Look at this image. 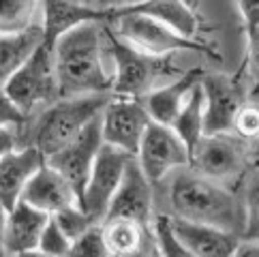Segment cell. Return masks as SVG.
Here are the masks:
<instances>
[{"label":"cell","mask_w":259,"mask_h":257,"mask_svg":"<svg viewBox=\"0 0 259 257\" xmlns=\"http://www.w3.org/2000/svg\"><path fill=\"white\" fill-rule=\"evenodd\" d=\"M154 208L156 217L219 227L240 238L246 229L240 189L219 185L191 167L171 174L154 187Z\"/></svg>","instance_id":"6da1fadb"},{"label":"cell","mask_w":259,"mask_h":257,"mask_svg":"<svg viewBox=\"0 0 259 257\" xmlns=\"http://www.w3.org/2000/svg\"><path fill=\"white\" fill-rule=\"evenodd\" d=\"M52 45L60 99L112 97L114 54L107 22H88Z\"/></svg>","instance_id":"7a4b0ae2"},{"label":"cell","mask_w":259,"mask_h":257,"mask_svg":"<svg viewBox=\"0 0 259 257\" xmlns=\"http://www.w3.org/2000/svg\"><path fill=\"white\" fill-rule=\"evenodd\" d=\"M112 97H77V99H58L56 103L30 116L20 128V148L39 150L45 161L52 154L62 150L75 137L99 120L105 112Z\"/></svg>","instance_id":"3957f363"},{"label":"cell","mask_w":259,"mask_h":257,"mask_svg":"<svg viewBox=\"0 0 259 257\" xmlns=\"http://www.w3.org/2000/svg\"><path fill=\"white\" fill-rule=\"evenodd\" d=\"M107 26L122 45L154 60H165L171 56H180V54L206 52L201 43L184 39L161 22L144 13H137L131 3H116Z\"/></svg>","instance_id":"277c9868"},{"label":"cell","mask_w":259,"mask_h":257,"mask_svg":"<svg viewBox=\"0 0 259 257\" xmlns=\"http://www.w3.org/2000/svg\"><path fill=\"white\" fill-rule=\"evenodd\" d=\"M5 93L28 120L41 109L50 107L60 99V86L56 77L52 45L45 43L34 52V56L24 64L5 84Z\"/></svg>","instance_id":"5b68a950"},{"label":"cell","mask_w":259,"mask_h":257,"mask_svg":"<svg viewBox=\"0 0 259 257\" xmlns=\"http://www.w3.org/2000/svg\"><path fill=\"white\" fill-rule=\"evenodd\" d=\"M251 161V146L234 133L206 135L191 154V169L201 176L238 189L248 176L246 167Z\"/></svg>","instance_id":"8992f818"},{"label":"cell","mask_w":259,"mask_h":257,"mask_svg":"<svg viewBox=\"0 0 259 257\" xmlns=\"http://www.w3.org/2000/svg\"><path fill=\"white\" fill-rule=\"evenodd\" d=\"M112 32V30H109ZM112 54H114V90L112 97L116 99H144L148 93L163 84H169L174 79L184 75L169 71V60H154L133 52L131 48L120 43L112 34ZM193 73V71H191Z\"/></svg>","instance_id":"52a82bcc"},{"label":"cell","mask_w":259,"mask_h":257,"mask_svg":"<svg viewBox=\"0 0 259 257\" xmlns=\"http://www.w3.org/2000/svg\"><path fill=\"white\" fill-rule=\"evenodd\" d=\"M131 161H133L131 154L116 150L107 144H103V148H101L95 165H92L90 178L86 182L84 197H81V208L86 210V215L97 225L105 223L112 199L118 193L120 185H122Z\"/></svg>","instance_id":"ba28073f"},{"label":"cell","mask_w":259,"mask_h":257,"mask_svg":"<svg viewBox=\"0 0 259 257\" xmlns=\"http://www.w3.org/2000/svg\"><path fill=\"white\" fill-rule=\"evenodd\" d=\"M135 163L156 187L171 174L191 167V152L171 126L150 124L135 154Z\"/></svg>","instance_id":"9c48e42d"},{"label":"cell","mask_w":259,"mask_h":257,"mask_svg":"<svg viewBox=\"0 0 259 257\" xmlns=\"http://www.w3.org/2000/svg\"><path fill=\"white\" fill-rule=\"evenodd\" d=\"M150 124V118L137 99L112 97L103 116H101L103 142L116 150L131 154V157H135L140 150V144Z\"/></svg>","instance_id":"30bf717a"},{"label":"cell","mask_w":259,"mask_h":257,"mask_svg":"<svg viewBox=\"0 0 259 257\" xmlns=\"http://www.w3.org/2000/svg\"><path fill=\"white\" fill-rule=\"evenodd\" d=\"M103 144L105 142H103V131H101V118H99V120H95L88 128H84L71 144H67L62 150L52 154V157L45 161L52 169H56L62 178H67L69 185L75 189L79 201L84 197V189L90 178L92 165H95Z\"/></svg>","instance_id":"8fae6325"},{"label":"cell","mask_w":259,"mask_h":257,"mask_svg":"<svg viewBox=\"0 0 259 257\" xmlns=\"http://www.w3.org/2000/svg\"><path fill=\"white\" fill-rule=\"evenodd\" d=\"M109 219H128V221L142 223L148 227H152L156 219L154 185L146 178V174L140 169L135 159L128 165L122 185H120L118 193L112 199L105 221H109Z\"/></svg>","instance_id":"7c38bea8"},{"label":"cell","mask_w":259,"mask_h":257,"mask_svg":"<svg viewBox=\"0 0 259 257\" xmlns=\"http://www.w3.org/2000/svg\"><path fill=\"white\" fill-rule=\"evenodd\" d=\"M50 219V215L20 201L15 208L9 210L3 236V249L0 251L7 257H22L39 251L41 236L48 227Z\"/></svg>","instance_id":"4fadbf2b"},{"label":"cell","mask_w":259,"mask_h":257,"mask_svg":"<svg viewBox=\"0 0 259 257\" xmlns=\"http://www.w3.org/2000/svg\"><path fill=\"white\" fill-rule=\"evenodd\" d=\"M206 90V135L231 133L234 120L246 101L225 75H203Z\"/></svg>","instance_id":"5bb4252c"},{"label":"cell","mask_w":259,"mask_h":257,"mask_svg":"<svg viewBox=\"0 0 259 257\" xmlns=\"http://www.w3.org/2000/svg\"><path fill=\"white\" fill-rule=\"evenodd\" d=\"M116 3H43V28L48 43L88 22H109Z\"/></svg>","instance_id":"9a60e30c"},{"label":"cell","mask_w":259,"mask_h":257,"mask_svg":"<svg viewBox=\"0 0 259 257\" xmlns=\"http://www.w3.org/2000/svg\"><path fill=\"white\" fill-rule=\"evenodd\" d=\"M24 204H28L41 212L56 217L58 212L73 206H81L75 189H73L67 178H62L56 169H52L48 163L39 169V174L30 180L28 189L22 197Z\"/></svg>","instance_id":"2e32d148"},{"label":"cell","mask_w":259,"mask_h":257,"mask_svg":"<svg viewBox=\"0 0 259 257\" xmlns=\"http://www.w3.org/2000/svg\"><path fill=\"white\" fill-rule=\"evenodd\" d=\"M45 165V157L34 148H17L0 161V204L15 208L24 197L30 180Z\"/></svg>","instance_id":"e0dca14e"},{"label":"cell","mask_w":259,"mask_h":257,"mask_svg":"<svg viewBox=\"0 0 259 257\" xmlns=\"http://www.w3.org/2000/svg\"><path fill=\"white\" fill-rule=\"evenodd\" d=\"M169 223L176 238L195 257H231L240 246V242H242L240 236L219 227L197 225L187 221H171V219Z\"/></svg>","instance_id":"ac0fdd59"},{"label":"cell","mask_w":259,"mask_h":257,"mask_svg":"<svg viewBox=\"0 0 259 257\" xmlns=\"http://www.w3.org/2000/svg\"><path fill=\"white\" fill-rule=\"evenodd\" d=\"M199 79H201V73L193 71L180 79H174L169 84L154 88L152 93H148L144 99H140V103L144 105L150 122L161 124V126H171L176 122V118H178L182 105L187 103L193 86Z\"/></svg>","instance_id":"d6986e66"},{"label":"cell","mask_w":259,"mask_h":257,"mask_svg":"<svg viewBox=\"0 0 259 257\" xmlns=\"http://www.w3.org/2000/svg\"><path fill=\"white\" fill-rule=\"evenodd\" d=\"M137 13H144L152 20L161 22L174 32L189 41H197L199 36V13L197 7L180 3V0H150V3H131ZM199 43V41H197Z\"/></svg>","instance_id":"ffe728a7"},{"label":"cell","mask_w":259,"mask_h":257,"mask_svg":"<svg viewBox=\"0 0 259 257\" xmlns=\"http://www.w3.org/2000/svg\"><path fill=\"white\" fill-rule=\"evenodd\" d=\"M45 43L48 36L43 24L20 34H0V86H5Z\"/></svg>","instance_id":"44dd1931"},{"label":"cell","mask_w":259,"mask_h":257,"mask_svg":"<svg viewBox=\"0 0 259 257\" xmlns=\"http://www.w3.org/2000/svg\"><path fill=\"white\" fill-rule=\"evenodd\" d=\"M103 238L112 257H126L150 253L154 249L152 227L128 221V219H109L103 225Z\"/></svg>","instance_id":"7402d4cb"},{"label":"cell","mask_w":259,"mask_h":257,"mask_svg":"<svg viewBox=\"0 0 259 257\" xmlns=\"http://www.w3.org/2000/svg\"><path fill=\"white\" fill-rule=\"evenodd\" d=\"M171 128L184 142V146L189 148L191 154L199 146V142L206 137V90H203L201 79L193 86L187 103L182 105Z\"/></svg>","instance_id":"603a6c76"},{"label":"cell","mask_w":259,"mask_h":257,"mask_svg":"<svg viewBox=\"0 0 259 257\" xmlns=\"http://www.w3.org/2000/svg\"><path fill=\"white\" fill-rule=\"evenodd\" d=\"M43 24V3L0 0V34H20Z\"/></svg>","instance_id":"cb8c5ba5"},{"label":"cell","mask_w":259,"mask_h":257,"mask_svg":"<svg viewBox=\"0 0 259 257\" xmlns=\"http://www.w3.org/2000/svg\"><path fill=\"white\" fill-rule=\"evenodd\" d=\"M242 201L246 215V229L242 240H257L259 242V169L251 172L242 182Z\"/></svg>","instance_id":"d4e9b609"},{"label":"cell","mask_w":259,"mask_h":257,"mask_svg":"<svg viewBox=\"0 0 259 257\" xmlns=\"http://www.w3.org/2000/svg\"><path fill=\"white\" fill-rule=\"evenodd\" d=\"M152 236L156 242V249L163 253V257H195L178 238H176L169 219L156 217L152 223Z\"/></svg>","instance_id":"484cf974"},{"label":"cell","mask_w":259,"mask_h":257,"mask_svg":"<svg viewBox=\"0 0 259 257\" xmlns=\"http://www.w3.org/2000/svg\"><path fill=\"white\" fill-rule=\"evenodd\" d=\"M231 133L238 135L240 140H244L248 146L259 144V103L246 101V103L240 107Z\"/></svg>","instance_id":"4316f807"},{"label":"cell","mask_w":259,"mask_h":257,"mask_svg":"<svg viewBox=\"0 0 259 257\" xmlns=\"http://www.w3.org/2000/svg\"><path fill=\"white\" fill-rule=\"evenodd\" d=\"M54 219H56V223L60 225L62 232L69 236L71 242L81 238L86 232H90L92 227H97V223L86 215V210L81 206H73V208L62 210V212H58Z\"/></svg>","instance_id":"83f0119b"},{"label":"cell","mask_w":259,"mask_h":257,"mask_svg":"<svg viewBox=\"0 0 259 257\" xmlns=\"http://www.w3.org/2000/svg\"><path fill=\"white\" fill-rule=\"evenodd\" d=\"M69 257H112L105 238H103V227L97 225V227H92L90 232H86L81 238L73 240Z\"/></svg>","instance_id":"f1b7e54d"},{"label":"cell","mask_w":259,"mask_h":257,"mask_svg":"<svg viewBox=\"0 0 259 257\" xmlns=\"http://www.w3.org/2000/svg\"><path fill=\"white\" fill-rule=\"evenodd\" d=\"M71 240L69 236L62 232L60 225L56 223V219H50L48 227L41 236V242H39V253H43L45 257H69L71 251Z\"/></svg>","instance_id":"f546056e"},{"label":"cell","mask_w":259,"mask_h":257,"mask_svg":"<svg viewBox=\"0 0 259 257\" xmlns=\"http://www.w3.org/2000/svg\"><path fill=\"white\" fill-rule=\"evenodd\" d=\"M24 122H26V118L13 105V101L9 99V95L5 93V86H0V128H7V126L20 128Z\"/></svg>","instance_id":"4dcf8cb0"},{"label":"cell","mask_w":259,"mask_h":257,"mask_svg":"<svg viewBox=\"0 0 259 257\" xmlns=\"http://www.w3.org/2000/svg\"><path fill=\"white\" fill-rule=\"evenodd\" d=\"M244 52H246V69L259 84V28L244 32Z\"/></svg>","instance_id":"1f68e13d"},{"label":"cell","mask_w":259,"mask_h":257,"mask_svg":"<svg viewBox=\"0 0 259 257\" xmlns=\"http://www.w3.org/2000/svg\"><path fill=\"white\" fill-rule=\"evenodd\" d=\"M236 9L240 13V20H242L244 32L259 28V3H240L236 5Z\"/></svg>","instance_id":"d6a6232c"},{"label":"cell","mask_w":259,"mask_h":257,"mask_svg":"<svg viewBox=\"0 0 259 257\" xmlns=\"http://www.w3.org/2000/svg\"><path fill=\"white\" fill-rule=\"evenodd\" d=\"M20 148V137H17V128L7 126L0 128V161H3L7 154L15 152Z\"/></svg>","instance_id":"836d02e7"},{"label":"cell","mask_w":259,"mask_h":257,"mask_svg":"<svg viewBox=\"0 0 259 257\" xmlns=\"http://www.w3.org/2000/svg\"><path fill=\"white\" fill-rule=\"evenodd\" d=\"M231 257H259V242L257 240H242Z\"/></svg>","instance_id":"e575fe53"},{"label":"cell","mask_w":259,"mask_h":257,"mask_svg":"<svg viewBox=\"0 0 259 257\" xmlns=\"http://www.w3.org/2000/svg\"><path fill=\"white\" fill-rule=\"evenodd\" d=\"M7 217H9V210L0 204V249H3V236H5V225H7Z\"/></svg>","instance_id":"d590c367"},{"label":"cell","mask_w":259,"mask_h":257,"mask_svg":"<svg viewBox=\"0 0 259 257\" xmlns=\"http://www.w3.org/2000/svg\"><path fill=\"white\" fill-rule=\"evenodd\" d=\"M150 257H163V253L156 249V242H154V249H152V253H150Z\"/></svg>","instance_id":"8d00e7d4"},{"label":"cell","mask_w":259,"mask_h":257,"mask_svg":"<svg viewBox=\"0 0 259 257\" xmlns=\"http://www.w3.org/2000/svg\"><path fill=\"white\" fill-rule=\"evenodd\" d=\"M22 257H45L43 253H39V251H34V253H28V255H22Z\"/></svg>","instance_id":"74e56055"},{"label":"cell","mask_w":259,"mask_h":257,"mask_svg":"<svg viewBox=\"0 0 259 257\" xmlns=\"http://www.w3.org/2000/svg\"><path fill=\"white\" fill-rule=\"evenodd\" d=\"M0 257H7V255H5V253H3V251H0Z\"/></svg>","instance_id":"f35d334b"}]
</instances>
